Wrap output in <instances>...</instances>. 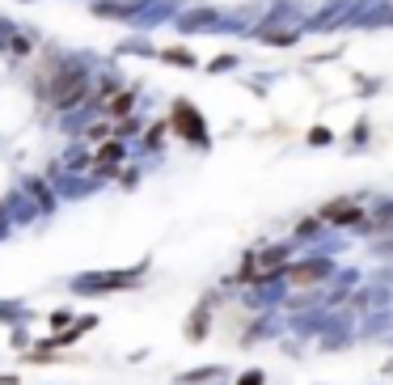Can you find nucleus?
<instances>
[{
    "label": "nucleus",
    "instance_id": "obj_1",
    "mask_svg": "<svg viewBox=\"0 0 393 385\" xmlns=\"http://www.w3.org/2000/svg\"><path fill=\"white\" fill-rule=\"evenodd\" d=\"M42 93H47V102H51L55 110H72V106L85 102V93H89V72H85L81 64H64L60 72H47Z\"/></svg>",
    "mask_w": 393,
    "mask_h": 385
},
{
    "label": "nucleus",
    "instance_id": "obj_2",
    "mask_svg": "<svg viewBox=\"0 0 393 385\" xmlns=\"http://www.w3.org/2000/svg\"><path fill=\"white\" fill-rule=\"evenodd\" d=\"M174 127L191 136V144H207V132H203V119L191 110V102H174Z\"/></svg>",
    "mask_w": 393,
    "mask_h": 385
},
{
    "label": "nucleus",
    "instance_id": "obj_3",
    "mask_svg": "<svg viewBox=\"0 0 393 385\" xmlns=\"http://www.w3.org/2000/svg\"><path fill=\"white\" fill-rule=\"evenodd\" d=\"M119 157H123V144H119V140L102 144V148H97V174L110 178V174H115V165H119Z\"/></svg>",
    "mask_w": 393,
    "mask_h": 385
},
{
    "label": "nucleus",
    "instance_id": "obj_4",
    "mask_svg": "<svg viewBox=\"0 0 393 385\" xmlns=\"http://www.w3.org/2000/svg\"><path fill=\"white\" fill-rule=\"evenodd\" d=\"M131 106H136V93H115V97L106 102V115H110V119H115V115L127 119V115H131Z\"/></svg>",
    "mask_w": 393,
    "mask_h": 385
},
{
    "label": "nucleus",
    "instance_id": "obj_5",
    "mask_svg": "<svg viewBox=\"0 0 393 385\" xmlns=\"http://www.w3.org/2000/svg\"><path fill=\"white\" fill-rule=\"evenodd\" d=\"M321 271H326L321 262H309V267H296V271H292V280H296V284H313V280H321Z\"/></svg>",
    "mask_w": 393,
    "mask_h": 385
},
{
    "label": "nucleus",
    "instance_id": "obj_6",
    "mask_svg": "<svg viewBox=\"0 0 393 385\" xmlns=\"http://www.w3.org/2000/svg\"><path fill=\"white\" fill-rule=\"evenodd\" d=\"M326 216H330V220H355L360 212H355L351 203H330V207H326Z\"/></svg>",
    "mask_w": 393,
    "mask_h": 385
},
{
    "label": "nucleus",
    "instance_id": "obj_7",
    "mask_svg": "<svg viewBox=\"0 0 393 385\" xmlns=\"http://www.w3.org/2000/svg\"><path fill=\"white\" fill-rule=\"evenodd\" d=\"M165 60H170V64H186V68L195 64L191 55H186V51H178V47H170V51H165Z\"/></svg>",
    "mask_w": 393,
    "mask_h": 385
},
{
    "label": "nucleus",
    "instance_id": "obj_8",
    "mask_svg": "<svg viewBox=\"0 0 393 385\" xmlns=\"http://www.w3.org/2000/svg\"><path fill=\"white\" fill-rule=\"evenodd\" d=\"M93 13H97V17H110V13H123V9H119V5H110V0H97Z\"/></svg>",
    "mask_w": 393,
    "mask_h": 385
},
{
    "label": "nucleus",
    "instance_id": "obj_9",
    "mask_svg": "<svg viewBox=\"0 0 393 385\" xmlns=\"http://www.w3.org/2000/svg\"><path fill=\"white\" fill-rule=\"evenodd\" d=\"M266 42H292V34L288 30H275V34H266Z\"/></svg>",
    "mask_w": 393,
    "mask_h": 385
}]
</instances>
